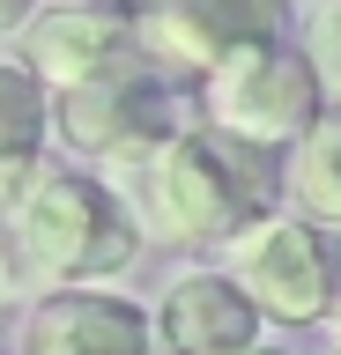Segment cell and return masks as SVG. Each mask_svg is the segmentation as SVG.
I'll list each match as a JSON object with an SVG mask.
<instances>
[{"instance_id":"cell-1","label":"cell","mask_w":341,"mask_h":355,"mask_svg":"<svg viewBox=\"0 0 341 355\" xmlns=\"http://www.w3.org/2000/svg\"><path fill=\"white\" fill-rule=\"evenodd\" d=\"M252 155L260 148H245V141H230L215 126H171L141 163L104 171V178L134 207L141 237H156V244H223L238 222L260 215Z\"/></svg>"},{"instance_id":"cell-2","label":"cell","mask_w":341,"mask_h":355,"mask_svg":"<svg viewBox=\"0 0 341 355\" xmlns=\"http://www.w3.org/2000/svg\"><path fill=\"white\" fill-rule=\"evenodd\" d=\"M8 244L38 282H112L141 259V222L119 200L112 178L90 171H52L45 155L8 178Z\"/></svg>"},{"instance_id":"cell-3","label":"cell","mask_w":341,"mask_h":355,"mask_svg":"<svg viewBox=\"0 0 341 355\" xmlns=\"http://www.w3.org/2000/svg\"><path fill=\"white\" fill-rule=\"evenodd\" d=\"M223 274L245 288L274 326H326L341 304V259L312 215H260L223 237Z\"/></svg>"},{"instance_id":"cell-4","label":"cell","mask_w":341,"mask_h":355,"mask_svg":"<svg viewBox=\"0 0 341 355\" xmlns=\"http://www.w3.org/2000/svg\"><path fill=\"white\" fill-rule=\"evenodd\" d=\"M201 104H208V126L230 133V141H245V148H290L326 96H319V74H312V60L297 44L260 37V44H238L230 60H215L201 74Z\"/></svg>"},{"instance_id":"cell-5","label":"cell","mask_w":341,"mask_h":355,"mask_svg":"<svg viewBox=\"0 0 341 355\" xmlns=\"http://www.w3.org/2000/svg\"><path fill=\"white\" fill-rule=\"evenodd\" d=\"M171 126H185V104L163 89V74L149 60L112 67V74L74 82V89H52V141H67V155L104 163V171L141 163Z\"/></svg>"},{"instance_id":"cell-6","label":"cell","mask_w":341,"mask_h":355,"mask_svg":"<svg viewBox=\"0 0 341 355\" xmlns=\"http://www.w3.org/2000/svg\"><path fill=\"white\" fill-rule=\"evenodd\" d=\"M126 8H134L141 60L178 74H208L238 44L282 37V0H126Z\"/></svg>"},{"instance_id":"cell-7","label":"cell","mask_w":341,"mask_h":355,"mask_svg":"<svg viewBox=\"0 0 341 355\" xmlns=\"http://www.w3.org/2000/svg\"><path fill=\"white\" fill-rule=\"evenodd\" d=\"M15 37H23V67L45 89H74V82H97V74L141 60L126 0H60V8H38Z\"/></svg>"},{"instance_id":"cell-8","label":"cell","mask_w":341,"mask_h":355,"mask_svg":"<svg viewBox=\"0 0 341 355\" xmlns=\"http://www.w3.org/2000/svg\"><path fill=\"white\" fill-rule=\"evenodd\" d=\"M15 355H156V326L134 296L104 282H52L23 311Z\"/></svg>"},{"instance_id":"cell-9","label":"cell","mask_w":341,"mask_h":355,"mask_svg":"<svg viewBox=\"0 0 341 355\" xmlns=\"http://www.w3.org/2000/svg\"><path fill=\"white\" fill-rule=\"evenodd\" d=\"M163 355H230L260 340V304L230 282L223 266H201V274H178L163 288V304L149 311Z\"/></svg>"},{"instance_id":"cell-10","label":"cell","mask_w":341,"mask_h":355,"mask_svg":"<svg viewBox=\"0 0 341 355\" xmlns=\"http://www.w3.org/2000/svg\"><path fill=\"white\" fill-rule=\"evenodd\" d=\"M282 193H290V207L312 215L319 230H341V96H326V104L304 119V133L290 141Z\"/></svg>"},{"instance_id":"cell-11","label":"cell","mask_w":341,"mask_h":355,"mask_svg":"<svg viewBox=\"0 0 341 355\" xmlns=\"http://www.w3.org/2000/svg\"><path fill=\"white\" fill-rule=\"evenodd\" d=\"M52 141V89L23 60H0V185L30 171Z\"/></svg>"},{"instance_id":"cell-12","label":"cell","mask_w":341,"mask_h":355,"mask_svg":"<svg viewBox=\"0 0 341 355\" xmlns=\"http://www.w3.org/2000/svg\"><path fill=\"white\" fill-rule=\"evenodd\" d=\"M297 52L312 60L319 96H341V0H312V15H304V37H297Z\"/></svg>"},{"instance_id":"cell-13","label":"cell","mask_w":341,"mask_h":355,"mask_svg":"<svg viewBox=\"0 0 341 355\" xmlns=\"http://www.w3.org/2000/svg\"><path fill=\"white\" fill-rule=\"evenodd\" d=\"M38 8H45V0H0V37H15V30H23Z\"/></svg>"},{"instance_id":"cell-14","label":"cell","mask_w":341,"mask_h":355,"mask_svg":"<svg viewBox=\"0 0 341 355\" xmlns=\"http://www.w3.org/2000/svg\"><path fill=\"white\" fill-rule=\"evenodd\" d=\"M8 304H15V274H8V252H0V318H8Z\"/></svg>"},{"instance_id":"cell-15","label":"cell","mask_w":341,"mask_h":355,"mask_svg":"<svg viewBox=\"0 0 341 355\" xmlns=\"http://www.w3.org/2000/svg\"><path fill=\"white\" fill-rule=\"evenodd\" d=\"M319 355H341V326H326V348H319Z\"/></svg>"},{"instance_id":"cell-16","label":"cell","mask_w":341,"mask_h":355,"mask_svg":"<svg viewBox=\"0 0 341 355\" xmlns=\"http://www.w3.org/2000/svg\"><path fill=\"white\" fill-rule=\"evenodd\" d=\"M230 355H282V348H260V340H252V348H230Z\"/></svg>"}]
</instances>
